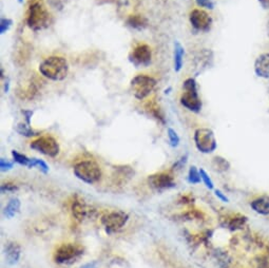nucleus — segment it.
Segmentation results:
<instances>
[{
	"mask_svg": "<svg viewBox=\"0 0 269 268\" xmlns=\"http://www.w3.org/2000/svg\"><path fill=\"white\" fill-rule=\"evenodd\" d=\"M40 74L53 81L64 80L69 73L68 60L62 56H50L39 65Z\"/></svg>",
	"mask_w": 269,
	"mask_h": 268,
	"instance_id": "nucleus-1",
	"label": "nucleus"
},
{
	"mask_svg": "<svg viewBox=\"0 0 269 268\" xmlns=\"http://www.w3.org/2000/svg\"><path fill=\"white\" fill-rule=\"evenodd\" d=\"M181 105L186 108L188 111L193 113H200L203 103L198 90V82L193 77L187 78L183 82V93L180 99Z\"/></svg>",
	"mask_w": 269,
	"mask_h": 268,
	"instance_id": "nucleus-2",
	"label": "nucleus"
},
{
	"mask_svg": "<svg viewBox=\"0 0 269 268\" xmlns=\"http://www.w3.org/2000/svg\"><path fill=\"white\" fill-rule=\"evenodd\" d=\"M52 22L51 14L41 3H34L30 6L27 16L28 27L35 31H42L49 28Z\"/></svg>",
	"mask_w": 269,
	"mask_h": 268,
	"instance_id": "nucleus-3",
	"label": "nucleus"
},
{
	"mask_svg": "<svg viewBox=\"0 0 269 268\" xmlns=\"http://www.w3.org/2000/svg\"><path fill=\"white\" fill-rule=\"evenodd\" d=\"M75 176L87 184H95L102 177V170L99 164L94 161H82L73 169Z\"/></svg>",
	"mask_w": 269,
	"mask_h": 268,
	"instance_id": "nucleus-4",
	"label": "nucleus"
},
{
	"mask_svg": "<svg viewBox=\"0 0 269 268\" xmlns=\"http://www.w3.org/2000/svg\"><path fill=\"white\" fill-rule=\"evenodd\" d=\"M193 141L197 149L204 154H210L217 148L215 134L210 128H199L195 130Z\"/></svg>",
	"mask_w": 269,
	"mask_h": 268,
	"instance_id": "nucleus-5",
	"label": "nucleus"
},
{
	"mask_svg": "<svg viewBox=\"0 0 269 268\" xmlns=\"http://www.w3.org/2000/svg\"><path fill=\"white\" fill-rule=\"evenodd\" d=\"M130 87L136 99L143 101L153 92L156 87V80L151 76L140 74L131 79Z\"/></svg>",
	"mask_w": 269,
	"mask_h": 268,
	"instance_id": "nucleus-6",
	"label": "nucleus"
},
{
	"mask_svg": "<svg viewBox=\"0 0 269 268\" xmlns=\"http://www.w3.org/2000/svg\"><path fill=\"white\" fill-rule=\"evenodd\" d=\"M83 253V248L77 244H64L54 253V260L58 264H71L80 258Z\"/></svg>",
	"mask_w": 269,
	"mask_h": 268,
	"instance_id": "nucleus-7",
	"label": "nucleus"
},
{
	"mask_svg": "<svg viewBox=\"0 0 269 268\" xmlns=\"http://www.w3.org/2000/svg\"><path fill=\"white\" fill-rule=\"evenodd\" d=\"M30 147L33 150L50 157H55L59 153V145L57 141L50 136L40 137L37 140L33 141L30 144Z\"/></svg>",
	"mask_w": 269,
	"mask_h": 268,
	"instance_id": "nucleus-8",
	"label": "nucleus"
},
{
	"mask_svg": "<svg viewBox=\"0 0 269 268\" xmlns=\"http://www.w3.org/2000/svg\"><path fill=\"white\" fill-rule=\"evenodd\" d=\"M189 21L195 31L203 33L209 32L213 24L212 17L202 9L192 10L189 15Z\"/></svg>",
	"mask_w": 269,
	"mask_h": 268,
	"instance_id": "nucleus-9",
	"label": "nucleus"
},
{
	"mask_svg": "<svg viewBox=\"0 0 269 268\" xmlns=\"http://www.w3.org/2000/svg\"><path fill=\"white\" fill-rule=\"evenodd\" d=\"M152 51L148 44H139L129 54V62L137 68H146L151 64Z\"/></svg>",
	"mask_w": 269,
	"mask_h": 268,
	"instance_id": "nucleus-10",
	"label": "nucleus"
},
{
	"mask_svg": "<svg viewBox=\"0 0 269 268\" xmlns=\"http://www.w3.org/2000/svg\"><path fill=\"white\" fill-rule=\"evenodd\" d=\"M129 220L127 213L123 211L110 212L102 217V223L105 226L107 233H114L123 228Z\"/></svg>",
	"mask_w": 269,
	"mask_h": 268,
	"instance_id": "nucleus-11",
	"label": "nucleus"
},
{
	"mask_svg": "<svg viewBox=\"0 0 269 268\" xmlns=\"http://www.w3.org/2000/svg\"><path fill=\"white\" fill-rule=\"evenodd\" d=\"M148 184L151 188L158 191L175 187V182L173 177L168 173H156L149 175Z\"/></svg>",
	"mask_w": 269,
	"mask_h": 268,
	"instance_id": "nucleus-12",
	"label": "nucleus"
},
{
	"mask_svg": "<svg viewBox=\"0 0 269 268\" xmlns=\"http://www.w3.org/2000/svg\"><path fill=\"white\" fill-rule=\"evenodd\" d=\"M253 71L259 78L269 79V52L261 53L255 58Z\"/></svg>",
	"mask_w": 269,
	"mask_h": 268,
	"instance_id": "nucleus-13",
	"label": "nucleus"
},
{
	"mask_svg": "<svg viewBox=\"0 0 269 268\" xmlns=\"http://www.w3.org/2000/svg\"><path fill=\"white\" fill-rule=\"evenodd\" d=\"M250 208L253 212L259 215L268 216L269 215V196L268 194H262L251 200Z\"/></svg>",
	"mask_w": 269,
	"mask_h": 268,
	"instance_id": "nucleus-14",
	"label": "nucleus"
},
{
	"mask_svg": "<svg viewBox=\"0 0 269 268\" xmlns=\"http://www.w3.org/2000/svg\"><path fill=\"white\" fill-rule=\"evenodd\" d=\"M21 248L16 242H9L6 245L5 254L6 260L9 265H15L20 259Z\"/></svg>",
	"mask_w": 269,
	"mask_h": 268,
	"instance_id": "nucleus-15",
	"label": "nucleus"
},
{
	"mask_svg": "<svg viewBox=\"0 0 269 268\" xmlns=\"http://www.w3.org/2000/svg\"><path fill=\"white\" fill-rule=\"evenodd\" d=\"M195 62H197V68L198 72L197 74H200L204 70H206L208 67H209L212 63V52L210 50H207V49H203L201 50L197 57H195Z\"/></svg>",
	"mask_w": 269,
	"mask_h": 268,
	"instance_id": "nucleus-16",
	"label": "nucleus"
},
{
	"mask_svg": "<svg viewBox=\"0 0 269 268\" xmlns=\"http://www.w3.org/2000/svg\"><path fill=\"white\" fill-rule=\"evenodd\" d=\"M72 211H73V215H74L76 217V220L78 221L84 220V218L87 217L91 212L88 205L85 204L82 200H75L74 202H73Z\"/></svg>",
	"mask_w": 269,
	"mask_h": 268,
	"instance_id": "nucleus-17",
	"label": "nucleus"
},
{
	"mask_svg": "<svg viewBox=\"0 0 269 268\" xmlns=\"http://www.w3.org/2000/svg\"><path fill=\"white\" fill-rule=\"evenodd\" d=\"M127 26L134 30H144L149 26L148 18L145 17L144 15L140 14H133L130 15L126 20Z\"/></svg>",
	"mask_w": 269,
	"mask_h": 268,
	"instance_id": "nucleus-18",
	"label": "nucleus"
},
{
	"mask_svg": "<svg viewBox=\"0 0 269 268\" xmlns=\"http://www.w3.org/2000/svg\"><path fill=\"white\" fill-rule=\"evenodd\" d=\"M184 56H185V49L181 44L180 41L174 42V56H173V66L174 71L178 73L183 69L184 65Z\"/></svg>",
	"mask_w": 269,
	"mask_h": 268,
	"instance_id": "nucleus-19",
	"label": "nucleus"
},
{
	"mask_svg": "<svg viewBox=\"0 0 269 268\" xmlns=\"http://www.w3.org/2000/svg\"><path fill=\"white\" fill-rule=\"evenodd\" d=\"M134 171L133 170L128 167V166H121V167H117L115 169V174H114V178L115 182L120 183V184H126V183L133 176Z\"/></svg>",
	"mask_w": 269,
	"mask_h": 268,
	"instance_id": "nucleus-20",
	"label": "nucleus"
},
{
	"mask_svg": "<svg viewBox=\"0 0 269 268\" xmlns=\"http://www.w3.org/2000/svg\"><path fill=\"white\" fill-rule=\"evenodd\" d=\"M211 166H212L214 171L218 172V173L227 172V171H229V169H230V163L226 160L225 157L218 156V155L214 156L212 158Z\"/></svg>",
	"mask_w": 269,
	"mask_h": 268,
	"instance_id": "nucleus-21",
	"label": "nucleus"
},
{
	"mask_svg": "<svg viewBox=\"0 0 269 268\" xmlns=\"http://www.w3.org/2000/svg\"><path fill=\"white\" fill-rule=\"evenodd\" d=\"M248 222V217L245 215H242V214H237L234 217L230 218V221L227 224V227L231 230V231H237V230H241Z\"/></svg>",
	"mask_w": 269,
	"mask_h": 268,
	"instance_id": "nucleus-22",
	"label": "nucleus"
},
{
	"mask_svg": "<svg viewBox=\"0 0 269 268\" xmlns=\"http://www.w3.org/2000/svg\"><path fill=\"white\" fill-rule=\"evenodd\" d=\"M20 206H21V203H20L19 199H17V198L11 199L10 202L8 203V205L6 206V208H5V215L8 218L14 217L19 212Z\"/></svg>",
	"mask_w": 269,
	"mask_h": 268,
	"instance_id": "nucleus-23",
	"label": "nucleus"
},
{
	"mask_svg": "<svg viewBox=\"0 0 269 268\" xmlns=\"http://www.w3.org/2000/svg\"><path fill=\"white\" fill-rule=\"evenodd\" d=\"M146 108H147V110H148V112H149L154 118H156L157 120H160L161 123L165 124V115H164V113H163V111H162L161 107L158 106L155 102H149L148 104H147Z\"/></svg>",
	"mask_w": 269,
	"mask_h": 268,
	"instance_id": "nucleus-24",
	"label": "nucleus"
},
{
	"mask_svg": "<svg viewBox=\"0 0 269 268\" xmlns=\"http://www.w3.org/2000/svg\"><path fill=\"white\" fill-rule=\"evenodd\" d=\"M12 156H13V160L15 163L24 166V167H28V168H33V158L28 157L27 155H24L22 153H19L16 150L12 151Z\"/></svg>",
	"mask_w": 269,
	"mask_h": 268,
	"instance_id": "nucleus-25",
	"label": "nucleus"
},
{
	"mask_svg": "<svg viewBox=\"0 0 269 268\" xmlns=\"http://www.w3.org/2000/svg\"><path fill=\"white\" fill-rule=\"evenodd\" d=\"M16 131L17 133H19L20 136L22 137H26V138H32V137H36L38 136L39 132H36L34 131L30 125L28 124H23V123H19L16 127Z\"/></svg>",
	"mask_w": 269,
	"mask_h": 268,
	"instance_id": "nucleus-26",
	"label": "nucleus"
},
{
	"mask_svg": "<svg viewBox=\"0 0 269 268\" xmlns=\"http://www.w3.org/2000/svg\"><path fill=\"white\" fill-rule=\"evenodd\" d=\"M188 182L192 185H198L202 182L200 169H198L195 166H191L188 171Z\"/></svg>",
	"mask_w": 269,
	"mask_h": 268,
	"instance_id": "nucleus-27",
	"label": "nucleus"
},
{
	"mask_svg": "<svg viewBox=\"0 0 269 268\" xmlns=\"http://www.w3.org/2000/svg\"><path fill=\"white\" fill-rule=\"evenodd\" d=\"M167 134H168V139H169V144L172 148H176L178 147L181 139L178 137V134L176 133L175 130H173L172 128H168L167 130Z\"/></svg>",
	"mask_w": 269,
	"mask_h": 268,
	"instance_id": "nucleus-28",
	"label": "nucleus"
},
{
	"mask_svg": "<svg viewBox=\"0 0 269 268\" xmlns=\"http://www.w3.org/2000/svg\"><path fill=\"white\" fill-rule=\"evenodd\" d=\"M200 173H201V178H202L203 184L206 186V188L209 189V190H213L214 189V183L211 180V177L209 176V174L207 173L206 170L201 168L200 169Z\"/></svg>",
	"mask_w": 269,
	"mask_h": 268,
	"instance_id": "nucleus-29",
	"label": "nucleus"
},
{
	"mask_svg": "<svg viewBox=\"0 0 269 268\" xmlns=\"http://www.w3.org/2000/svg\"><path fill=\"white\" fill-rule=\"evenodd\" d=\"M34 167L39 168L43 173H48L49 170H50V168H49L48 164L44 161L40 160V158H36V157H33V168Z\"/></svg>",
	"mask_w": 269,
	"mask_h": 268,
	"instance_id": "nucleus-30",
	"label": "nucleus"
},
{
	"mask_svg": "<svg viewBox=\"0 0 269 268\" xmlns=\"http://www.w3.org/2000/svg\"><path fill=\"white\" fill-rule=\"evenodd\" d=\"M12 24H13V20L10 19V18H2V20H0V34L4 35L6 32H8Z\"/></svg>",
	"mask_w": 269,
	"mask_h": 268,
	"instance_id": "nucleus-31",
	"label": "nucleus"
},
{
	"mask_svg": "<svg viewBox=\"0 0 269 268\" xmlns=\"http://www.w3.org/2000/svg\"><path fill=\"white\" fill-rule=\"evenodd\" d=\"M195 3L201 8L207 9V10H213L214 9V3L212 0H195Z\"/></svg>",
	"mask_w": 269,
	"mask_h": 268,
	"instance_id": "nucleus-32",
	"label": "nucleus"
},
{
	"mask_svg": "<svg viewBox=\"0 0 269 268\" xmlns=\"http://www.w3.org/2000/svg\"><path fill=\"white\" fill-rule=\"evenodd\" d=\"M13 166H14L13 162H10L9 160H6V158L4 157L0 158V169H2L3 172L11 170L12 168H13Z\"/></svg>",
	"mask_w": 269,
	"mask_h": 268,
	"instance_id": "nucleus-33",
	"label": "nucleus"
},
{
	"mask_svg": "<svg viewBox=\"0 0 269 268\" xmlns=\"http://www.w3.org/2000/svg\"><path fill=\"white\" fill-rule=\"evenodd\" d=\"M187 161H188V155H187V154L183 155V156L180 158V160L173 165V169H175V170H180V169H182V168H184V166L186 165Z\"/></svg>",
	"mask_w": 269,
	"mask_h": 268,
	"instance_id": "nucleus-34",
	"label": "nucleus"
},
{
	"mask_svg": "<svg viewBox=\"0 0 269 268\" xmlns=\"http://www.w3.org/2000/svg\"><path fill=\"white\" fill-rule=\"evenodd\" d=\"M18 189V187L15 184H12V183H6V184L2 185V192H14Z\"/></svg>",
	"mask_w": 269,
	"mask_h": 268,
	"instance_id": "nucleus-35",
	"label": "nucleus"
},
{
	"mask_svg": "<svg viewBox=\"0 0 269 268\" xmlns=\"http://www.w3.org/2000/svg\"><path fill=\"white\" fill-rule=\"evenodd\" d=\"M214 196L217 198V200H219V201L223 202V203H228L229 202V199L226 196V193H224L222 190L215 189L214 190Z\"/></svg>",
	"mask_w": 269,
	"mask_h": 268,
	"instance_id": "nucleus-36",
	"label": "nucleus"
},
{
	"mask_svg": "<svg viewBox=\"0 0 269 268\" xmlns=\"http://www.w3.org/2000/svg\"><path fill=\"white\" fill-rule=\"evenodd\" d=\"M21 113L24 115V118H26V123L31 126V121H32V116L34 112L32 110H22Z\"/></svg>",
	"mask_w": 269,
	"mask_h": 268,
	"instance_id": "nucleus-37",
	"label": "nucleus"
},
{
	"mask_svg": "<svg viewBox=\"0 0 269 268\" xmlns=\"http://www.w3.org/2000/svg\"><path fill=\"white\" fill-rule=\"evenodd\" d=\"M258 268H269V261L265 258H260L258 261Z\"/></svg>",
	"mask_w": 269,
	"mask_h": 268,
	"instance_id": "nucleus-38",
	"label": "nucleus"
},
{
	"mask_svg": "<svg viewBox=\"0 0 269 268\" xmlns=\"http://www.w3.org/2000/svg\"><path fill=\"white\" fill-rule=\"evenodd\" d=\"M258 3L264 10H269V0H258Z\"/></svg>",
	"mask_w": 269,
	"mask_h": 268,
	"instance_id": "nucleus-39",
	"label": "nucleus"
},
{
	"mask_svg": "<svg viewBox=\"0 0 269 268\" xmlns=\"http://www.w3.org/2000/svg\"><path fill=\"white\" fill-rule=\"evenodd\" d=\"M80 268H97V266L95 262H91V263H87V264L82 265Z\"/></svg>",
	"mask_w": 269,
	"mask_h": 268,
	"instance_id": "nucleus-40",
	"label": "nucleus"
},
{
	"mask_svg": "<svg viewBox=\"0 0 269 268\" xmlns=\"http://www.w3.org/2000/svg\"><path fill=\"white\" fill-rule=\"evenodd\" d=\"M9 90H10V79H7L6 83H5V92L8 93Z\"/></svg>",
	"mask_w": 269,
	"mask_h": 268,
	"instance_id": "nucleus-41",
	"label": "nucleus"
},
{
	"mask_svg": "<svg viewBox=\"0 0 269 268\" xmlns=\"http://www.w3.org/2000/svg\"><path fill=\"white\" fill-rule=\"evenodd\" d=\"M102 2H104V3H120L121 2V0H102Z\"/></svg>",
	"mask_w": 269,
	"mask_h": 268,
	"instance_id": "nucleus-42",
	"label": "nucleus"
},
{
	"mask_svg": "<svg viewBox=\"0 0 269 268\" xmlns=\"http://www.w3.org/2000/svg\"><path fill=\"white\" fill-rule=\"evenodd\" d=\"M267 36L269 37V21L267 22Z\"/></svg>",
	"mask_w": 269,
	"mask_h": 268,
	"instance_id": "nucleus-43",
	"label": "nucleus"
},
{
	"mask_svg": "<svg viewBox=\"0 0 269 268\" xmlns=\"http://www.w3.org/2000/svg\"><path fill=\"white\" fill-rule=\"evenodd\" d=\"M18 2L21 4V3H23V0H18Z\"/></svg>",
	"mask_w": 269,
	"mask_h": 268,
	"instance_id": "nucleus-44",
	"label": "nucleus"
}]
</instances>
